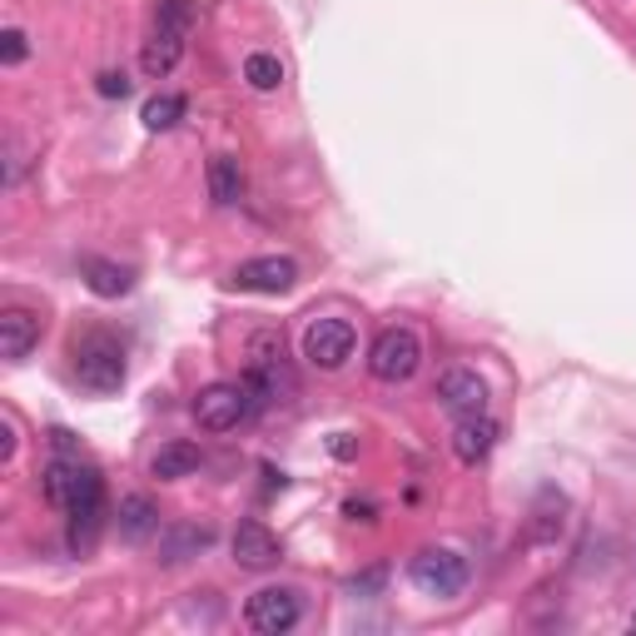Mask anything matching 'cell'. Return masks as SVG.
I'll list each match as a JSON object with an SVG mask.
<instances>
[{
    "label": "cell",
    "instance_id": "obj_21",
    "mask_svg": "<svg viewBox=\"0 0 636 636\" xmlns=\"http://www.w3.org/2000/svg\"><path fill=\"white\" fill-rule=\"evenodd\" d=\"M244 80L259 90V95H274V90L284 85V60H279V55H269V50H254L244 60Z\"/></svg>",
    "mask_w": 636,
    "mask_h": 636
},
{
    "label": "cell",
    "instance_id": "obj_27",
    "mask_svg": "<svg viewBox=\"0 0 636 636\" xmlns=\"http://www.w3.org/2000/svg\"><path fill=\"white\" fill-rule=\"evenodd\" d=\"M21 170H25V154H21V140H5V184H21Z\"/></svg>",
    "mask_w": 636,
    "mask_h": 636
},
{
    "label": "cell",
    "instance_id": "obj_30",
    "mask_svg": "<svg viewBox=\"0 0 636 636\" xmlns=\"http://www.w3.org/2000/svg\"><path fill=\"white\" fill-rule=\"evenodd\" d=\"M15 458V423L0 418V463H11Z\"/></svg>",
    "mask_w": 636,
    "mask_h": 636
},
{
    "label": "cell",
    "instance_id": "obj_32",
    "mask_svg": "<svg viewBox=\"0 0 636 636\" xmlns=\"http://www.w3.org/2000/svg\"><path fill=\"white\" fill-rule=\"evenodd\" d=\"M626 626H632V632H636V616H632V622H626Z\"/></svg>",
    "mask_w": 636,
    "mask_h": 636
},
{
    "label": "cell",
    "instance_id": "obj_15",
    "mask_svg": "<svg viewBox=\"0 0 636 636\" xmlns=\"http://www.w3.org/2000/svg\"><path fill=\"white\" fill-rule=\"evenodd\" d=\"M184 45H189V35H174V31H154L150 41H144V50H140V70L150 80H164L174 66L184 60Z\"/></svg>",
    "mask_w": 636,
    "mask_h": 636
},
{
    "label": "cell",
    "instance_id": "obj_29",
    "mask_svg": "<svg viewBox=\"0 0 636 636\" xmlns=\"http://www.w3.org/2000/svg\"><path fill=\"white\" fill-rule=\"evenodd\" d=\"M344 518L348 522H378V507L373 502H358V497H354V502H344Z\"/></svg>",
    "mask_w": 636,
    "mask_h": 636
},
{
    "label": "cell",
    "instance_id": "obj_23",
    "mask_svg": "<svg viewBox=\"0 0 636 636\" xmlns=\"http://www.w3.org/2000/svg\"><path fill=\"white\" fill-rule=\"evenodd\" d=\"M184 95H154V100H144V109H140V119H144V130H174V125H180L184 119Z\"/></svg>",
    "mask_w": 636,
    "mask_h": 636
},
{
    "label": "cell",
    "instance_id": "obj_7",
    "mask_svg": "<svg viewBox=\"0 0 636 636\" xmlns=\"http://www.w3.org/2000/svg\"><path fill=\"white\" fill-rule=\"evenodd\" d=\"M408 577H413V587L428 597H458L467 587V562L448 547H423L418 557H413Z\"/></svg>",
    "mask_w": 636,
    "mask_h": 636
},
{
    "label": "cell",
    "instance_id": "obj_24",
    "mask_svg": "<svg viewBox=\"0 0 636 636\" xmlns=\"http://www.w3.org/2000/svg\"><path fill=\"white\" fill-rule=\"evenodd\" d=\"M25 55H31V41H25V31L11 25V31L0 35V60H5V66H21Z\"/></svg>",
    "mask_w": 636,
    "mask_h": 636
},
{
    "label": "cell",
    "instance_id": "obj_26",
    "mask_svg": "<svg viewBox=\"0 0 636 636\" xmlns=\"http://www.w3.org/2000/svg\"><path fill=\"white\" fill-rule=\"evenodd\" d=\"M383 582H389V571L373 567V571H363V577H354V582H348V597H373Z\"/></svg>",
    "mask_w": 636,
    "mask_h": 636
},
{
    "label": "cell",
    "instance_id": "obj_25",
    "mask_svg": "<svg viewBox=\"0 0 636 636\" xmlns=\"http://www.w3.org/2000/svg\"><path fill=\"white\" fill-rule=\"evenodd\" d=\"M95 90L105 100H125V95H130V80H125V70H105V76L95 80Z\"/></svg>",
    "mask_w": 636,
    "mask_h": 636
},
{
    "label": "cell",
    "instance_id": "obj_28",
    "mask_svg": "<svg viewBox=\"0 0 636 636\" xmlns=\"http://www.w3.org/2000/svg\"><path fill=\"white\" fill-rule=\"evenodd\" d=\"M328 453H334L338 463H354V458H358V438H354V432H334V438H328Z\"/></svg>",
    "mask_w": 636,
    "mask_h": 636
},
{
    "label": "cell",
    "instance_id": "obj_3",
    "mask_svg": "<svg viewBox=\"0 0 636 636\" xmlns=\"http://www.w3.org/2000/svg\"><path fill=\"white\" fill-rule=\"evenodd\" d=\"M45 502L60 512H85V507H105V477L95 467L76 463V458H55L41 477Z\"/></svg>",
    "mask_w": 636,
    "mask_h": 636
},
{
    "label": "cell",
    "instance_id": "obj_4",
    "mask_svg": "<svg viewBox=\"0 0 636 636\" xmlns=\"http://www.w3.org/2000/svg\"><path fill=\"white\" fill-rule=\"evenodd\" d=\"M418 363H423V344L413 328H383L373 338V348H368V373L378 383H408L418 373Z\"/></svg>",
    "mask_w": 636,
    "mask_h": 636
},
{
    "label": "cell",
    "instance_id": "obj_13",
    "mask_svg": "<svg viewBox=\"0 0 636 636\" xmlns=\"http://www.w3.org/2000/svg\"><path fill=\"white\" fill-rule=\"evenodd\" d=\"M35 344H41V319H35L31 309H5V313H0V358H5V363L31 358Z\"/></svg>",
    "mask_w": 636,
    "mask_h": 636
},
{
    "label": "cell",
    "instance_id": "obj_18",
    "mask_svg": "<svg viewBox=\"0 0 636 636\" xmlns=\"http://www.w3.org/2000/svg\"><path fill=\"white\" fill-rule=\"evenodd\" d=\"M150 532H160V507H154V497L135 493L119 502V537L125 542H144Z\"/></svg>",
    "mask_w": 636,
    "mask_h": 636
},
{
    "label": "cell",
    "instance_id": "obj_8",
    "mask_svg": "<svg viewBox=\"0 0 636 636\" xmlns=\"http://www.w3.org/2000/svg\"><path fill=\"white\" fill-rule=\"evenodd\" d=\"M299 616H303V606H299V592H293V587H264V592H254L244 602V622L259 636L293 632Z\"/></svg>",
    "mask_w": 636,
    "mask_h": 636
},
{
    "label": "cell",
    "instance_id": "obj_14",
    "mask_svg": "<svg viewBox=\"0 0 636 636\" xmlns=\"http://www.w3.org/2000/svg\"><path fill=\"white\" fill-rule=\"evenodd\" d=\"M199 463H205V453H199V442H189V438H174V442H164L160 453H154L150 473L160 477V483H180V477L199 473Z\"/></svg>",
    "mask_w": 636,
    "mask_h": 636
},
{
    "label": "cell",
    "instance_id": "obj_9",
    "mask_svg": "<svg viewBox=\"0 0 636 636\" xmlns=\"http://www.w3.org/2000/svg\"><path fill=\"white\" fill-rule=\"evenodd\" d=\"M234 284L239 293H289L293 284H299V264L289 259V254H264V259H244L234 269Z\"/></svg>",
    "mask_w": 636,
    "mask_h": 636
},
{
    "label": "cell",
    "instance_id": "obj_12",
    "mask_svg": "<svg viewBox=\"0 0 636 636\" xmlns=\"http://www.w3.org/2000/svg\"><path fill=\"white\" fill-rule=\"evenodd\" d=\"M497 438H502V428H497L487 413H467V418H458V428H453V453H458V463L477 467L497 448Z\"/></svg>",
    "mask_w": 636,
    "mask_h": 636
},
{
    "label": "cell",
    "instance_id": "obj_20",
    "mask_svg": "<svg viewBox=\"0 0 636 636\" xmlns=\"http://www.w3.org/2000/svg\"><path fill=\"white\" fill-rule=\"evenodd\" d=\"M209 199L215 205H239L244 199V164L234 154H215L209 160Z\"/></svg>",
    "mask_w": 636,
    "mask_h": 636
},
{
    "label": "cell",
    "instance_id": "obj_10",
    "mask_svg": "<svg viewBox=\"0 0 636 636\" xmlns=\"http://www.w3.org/2000/svg\"><path fill=\"white\" fill-rule=\"evenodd\" d=\"M234 562L244 571H269V567H279L284 562V547H279V537H274L264 522H239L234 528Z\"/></svg>",
    "mask_w": 636,
    "mask_h": 636
},
{
    "label": "cell",
    "instance_id": "obj_1",
    "mask_svg": "<svg viewBox=\"0 0 636 636\" xmlns=\"http://www.w3.org/2000/svg\"><path fill=\"white\" fill-rule=\"evenodd\" d=\"M244 383H248V393L259 398V408H264V403H289L293 393H299V378H293L279 334H254V338H248Z\"/></svg>",
    "mask_w": 636,
    "mask_h": 636
},
{
    "label": "cell",
    "instance_id": "obj_5",
    "mask_svg": "<svg viewBox=\"0 0 636 636\" xmlns=\"http://www.w3.org/2000/svg\"><path fill=\"white\" fill-rule=\"evenodd\" d=\"M254 408H259V398L248 393V383H209V389H199V398H195V423L205 432H229V428H239Z\"/></svg>",
    "mask_w": 636,
    "mask_h": 636
},
{
    "label": "cell",
    "instance_id": "obj_19",
    "mask_svg": "<svg viewBox=\"0 0 636 636\" xmlns=\"http://www.w3.org/2000/svg\"><path fill=\"white\" fill-rule=\"evenodd\" d=\"M215 542V532L209 528H195V522H184V528H170L160 537V562L164 567H174V562H189V557H199V552Z\"/></svg>",
    "mask_w": 636,
    "mask_h": 636
},
{
    "label": "cell",
    "instance_id": "obj_17",
    "mask_svg": "<svg viewBox=\"0 0 636 636\" xmlns=\"http://www.w3.org/2000/svg\"><path fill=\"white\" fill-rule=\"evenodd\" d=\"M562 512H567V497L547 487V493L537 497V507H532V522H528V537L537 542V547H552V542L562 537V528H567V518H562Z\"/></svg>",
    "mask_w": 636,
    "mask_h": 636
},
{
    "label": "cell",
    "instance_id": "obj_6",
    "mask_svg": "<svg viewBox=\"0 0 636 636\" xmlns=\"http://www.w3.org/2000/svg\"><path fill=\"white\" fill-rule=\"evenodd\" d=\"M354 344H358V334L348 319H313L303 328V358L313 368H324V373H338L354 358Z\"/></svg>",
    "mask_w": 636,
    "mask_h": 636
},
{
    "label": "cell",
    "instance_id": "obj_2",
    "mask_svg": "<svg viewBox=\"0 0 636 636\" xmlns=\"http://www.w3.org/2000/svg\"><path fill=\"white\" fill-rule=\"evenodd\" d=\"M125 373H130V363H125V344H119L115 334H105V328H95V334L76 338V378L80 389L90 393H119L125 389Z\"/></svg>",
    "mask_w": 636,
    "mask_h": 636
},
{
    "label": "cell",
    "instance_id": "obj_16",
    "mask_svg": "<svg viewBox=\"0 0 636 636\" xmlns=\"http://www.w3.org/2000/svg\"><path fill=\"white\" fill-rule=\"evenodd\" d=\"M80 274H85L90 293H100V299H125V293L135 289V269H125V264H115V259H85Z\"/></svg>",
    "mask_w": 636,
    "mask_h": 636
},
{
    "label": "cell",
    "instance_id": "obj_11",
    "mask_svg": "<svg viewBox=\"0 0 636 636\" xmlns=\"http://www.w3.org/2000/svg\"><path fill=\"white\" fill-rule=\"evenodd\" d=\"M438 403L453 418H467V413H483L487 408V383L473 373V368H448L438 378Z\"/></svg>",
    "mask_w": 636,
    "mask_h": 636
},
{
    "label": "cell",
    "instance_id": "obj_22",
    "mask_svg": "<svg viewBox=\"0 0 636 636\" xmlns=\"http://www.w3.org/2000/svg\"><path fill=\"white\" fill-rule=\"evenodd\" d=\"M199 25V0H160L154 5V31L189 35Z\"/></svg>",
    "mask_w": 636,
    "mask_h": 636
},
{
    "label": "cell",
    "instance_id": "obj_31",
    "mask_svg": "<svg viewBox=\"0 0 636 636\" xmlns=\"http://www.w3.org/2000/svg\"><path fill=\"white\" fill-rule=\"evenodd\" d=\"M50 442H55V453H60V458L76 453V432H66V428H55V432H50Z\"/></svg>",
    "mask_w": 636,
    "mask_h": 636
}]
</instances>
